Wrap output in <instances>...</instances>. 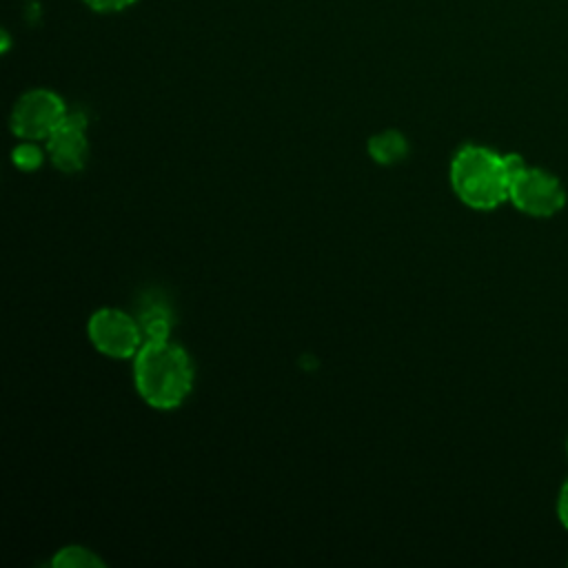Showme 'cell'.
Returning <instances> with one entry per match:
<instances>
[{
  "instance_id": "obj_1",
  "label": "cell",
  "mask_w": 568,
  "mask_h": 568,
  "mask_svg": "<svg viewBox=\"0 0 568 568\" xmlns=\"http://www.w3.org/2000/svg\"><path fill=\"white\" fill-rule=\"evenodd\" d=\"M193 377L191 357L171 339H146L133 357L135 388L153 408H178L189 397Z\"/></svg>"
},
{
  "instance_id": "obj_2",
  "label": "cell",
  "mask_w": 568,
  "mask_h": 568,
  "mask_svg": "<svg viewBox=\"0 0 568 568\" xmlns=\"http://www.w3.org/2000/svg\"><path fill=\"white\" fill-rule=\"evenodd\" d=\"M450 184L464 204L479 211H490L508 200L510 175L501 153L486 146L466 144L450 162Z\"/></svg>"
},
{
  "instance_id": "obj_3",
  "label": "cell",
  "mask_w": 568,
  "mask_h": 568,
  "mask_svg": "<svg viewBox=\"0 0 568 568\" xmlns=\"http://www.w3.org/2000/svg\"><path fill=\"white\" fill-rule=\"evenodd\" d=\"M508 200L526 215L550 217L564 209L566 189L550 171L526 166L510 180Z\"/></svg>"
},
{
  "instance_id": "obj_4",
  "label": "cell",
  "mask_w": 568,
  "mask_h": 568,
  "mask_svg": "<svg viewBox=\"0 0 568 568\" xmlns=\"http://www.w3.org/2000/svg\"><path fill=\"white\" fill-rule=\"evenodd\" d=\"M67 118V106L49 89H31L20 95L11 111V131L29 142L47 140Z\"/></svg>"
},
{
  "instance_id": "obj_5",
  "label": "cell",
  "mask_w": 568,
  "mask_h": 568,
  "mask_svg": "<svg viewBox=\"0 0 568 568\" xmlns=\"http://www.w3.org/2000/svg\"><path fill=\"white\" fill-rule=\"evenodd\" d=\"M142 326L118 308H100L89 320V339L106 357H135L142 348Z\"/></svg>"
},
{
  "instance_id": "obj_6",
  "label": "cell",
  "mask_w": 568,
  "mask_h": 568,
  "mask_svg": "<svg viewBox=\"0 0 568 568\" xmlns=\"http://www.w3.org/2000/svg\"><path fill=\"white\" fill-rule=\"evenodd\" d=\"M49 160L64 173H75L84 166L89 142H87V118L82 113H67L58 129L44 140Z\"/></svg>"
},
{
  "instance_id": "obj_7",
  "label": "cell",
  "mask_w": 568,
  "mask_h": 568,
  "mask_svg": "<svg viewBox=\"0 0 568 568\" xmlns=\"http://www.w3.org/2000/svg\"><path fill=\"white\" fill-rule=\"evenodd\" d=\"M408 151L406 138L399 131H382L368 140V153L379 164H395Z\"/></svg>"
},
{
  "instance_id": "obj_8",
  "label": "cell",
  "mask_w": 568,
  "mask_h": 568,
  "mask_svg": "<svg viewBox=\"0 0 568 568\" xmlns=\"http://www.w3.org/2000/svg\"><path fill=\"white\" fill-rule=\"evenodd\" d=\"M51 566H55V568H93V566H102V559L84 546H64L53 555Z\"/></svg>"
},
{
  "instance_id": "obj_9",
  "label": "cell",
  "mask_w": 568,
  "mask_h": 568,
  "mask_svg": "<svg viewBox=\"0 0 568 568\" xmlns=\"http://www.w3.org/2000/svg\"><path fill=\"white\" fill-rule=\"evenodd\" d=\"M140 326H142V333L146 335V339H169V331H171L169 313L160 306L144 311Z\"/></svg>"
},
{
  "instance_id": "obj_10",
  "label": "cell",
  "mask_w": 568,
  "mask_h": 568,
  "mask_svg": "<svg viewBox=\"0 0 568 568\" xmlns=\"http://www.w3.org/2000/svg\"><path fill=\"white\" fill-rule=\"evenodd\" d=\"M13 158V164L18 169H24V171H31V169H38L42 164V151L33 144V142H24V144H18L11 153Z\"/></svg>"
},
{
  "instance_id": "obj_11",
  "label": "cell",
  "mask_w": 568,
  "mask_h": 568,
  "mask_svg": "<svg viewBox=\"0 0 568 568\" xmlns=\"http://www.w3.org/2000/svg\"><path fill=\"white\" fill-rule=\"evenodd\" d=\"M135 0H84V4L98 13H115L131 7Z\"/></svg>"
},
{
  "instance_id": "obj_12",
  "label": "cell",
  "mask_w": 568,
  "mask_h": 568,
  "mask_svg": "<svg viewBox=\"0 0 568 568\" xmlns=\"http://www.w3.org/2000/svg\"><path fill=\"white\" fill-rule=\"evenodd\" d=\"M557 517H559L561 526L568 530V479L564 481L559 497H557Z\"/></svg>"
},
{
  "instance_id": "obj_13",
  "label": "cell",
  "mask_w": 568,
  "mask_h": 568,
  "mask_svg": "<svg viewBox=\"0 0 568 568\" xmlns=\"http://www.w3.org/2000/svg\"><path fill=\"white\" fill-rule=\"evenodd\" d=\"M566 455H568V442H566Z\"/></svg>"
}]
</instances>
